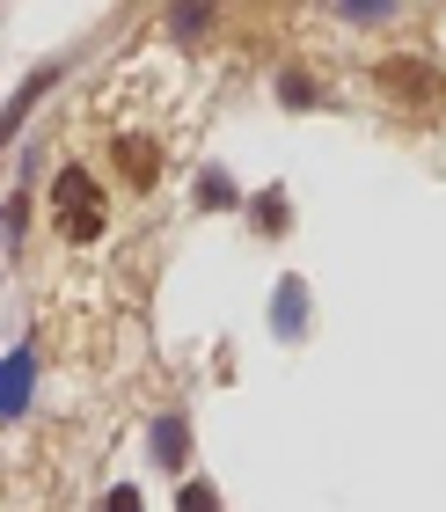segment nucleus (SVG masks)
Here are the masks:
<instances>
[{"label":"nucleus","instance_id":"3","mask_svg":"<svg viewBox=\"0 0 446 512\" xmlns=\"http://www.w3.org/2000/svg\"><path fill=\"white\" fill-rule=\"evenodd\" d=\"M117 161H125L132 183H154V147H147V139H117Z\"/></svg>","mask_w":446,"mask_h":512},{"label":"nucleus","instance_id":"1","mask_svg":"<svg viewBox=\"0 0 446 512\" xmlns=\"http://www.w3.org/2000/svg\"><path fill=\"white\" fill-rule=\"evenodd\" d=\"M52 213H59V227H66L74 242H96V235H103V191H96V176H88V169H59Z\"/></svg>","mask_w":446,"mask_h":512},{"label":"nucleus","instance_id":"2","mask_svg":"<svg viewBox=\"0 0 446 512\" xmlns=\"http://www.w3.org/2000/svg\"><path fill=\"white\" fill-rule=\"evenodd\" d=\"M30 403V359H0V417H15Z\"/></svg>","mask_w":446,"mask_h":512},{"label":"nucleus","instance_id":"5","mask_svg":"<svg viewBox=\"0 0 446 512\" xmlns=\"http://www.w3.org/2000/svg\"><path fill=\"white\" fill-rule=\"evenodd\" d=\"M154 454H161V469L183 461V417H161V425H154Z\"/></svg>","mask_w":446,"mask_h":512},{"label":"nucleus","instance_id":"7","mask_svg":"<svg viewBox=\"0 0 446 512\" xmlns=\"http://www.w3.org/2000/svg\"><path fill=\"white\" fill-rule=\"evenodd\" d=\"M103 512H147V505H139V491H110V505Z\"/></svg>","mask_w":446,"mask_h":512},{"label":"nucleus","instance_id":"6","mask_svg":"<svg viewBox=\"0 0 446 512\" xmlns=\"http://www.w3.org/2000/svg\"><path fill=\"white\" fill-rule=\"evenodd\" d=\"M176 512H220V491H213V483H183Z\"/></svg>","mask_w":446,"mask_h":512},{"label":"nucleus","instance_id":"4","mask_svg":"<svg viewBox=\"0 0 446 512\" xmlns=\"http://www.w3.org/2000/svg\"><path fill=\"white\" fill-rule=\"evenodd\" d=\"M278 337H300V278H278Z\"/></svg>","mask_w":446,"mask_h":512}]
</instances>
